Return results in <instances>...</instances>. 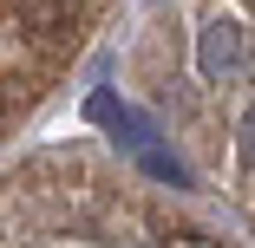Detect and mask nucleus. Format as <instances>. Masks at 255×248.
Segmentation results:
<instances>
[{
	"label": "nucleus",
	"instance_id": "f257e3e1",
	"mask_svg": "<svg viewBox=\"0 0 255 248\" xmlns=\"http://www.w3.org/2000/svg\"><path fill=\"white\" fill-rule=\"evenodd\" d=\"M196 66H203V79H229L242 66V26L216 20L210 33H203V46H196Z\"/></svg>",
	"mask_w": 255,
	"mask_h": 248
},
{
	"label": "nucleus",
	"instance_id": "f03ea898",
	"mask_svg": "<svg viewBox=\"0 0 255 248\" xmlns=\"http://www.w3.org/2000/svg\"><path fill=\"white\" fill-rule=\"evenodd\" d=\"M20 26L33 39H66L72 33V0H20Z\"/></svg>",
	"mask_w": 255,
	"mask_h": 248
},
{
	"label": "nucleus",
	"instance_id": "7ed1b4c3",
	"mask_svg": "<svg viewBox=\"0 0 255 248\" xmlns=\"http://www.w3.org/2000/svg\"><path fill=\"white\" fill-rule=\"evenodd\" d=\"M242 157H249V164H255V105H249V111H242Z\"/></svg>",
	"mask_w": 255,
	"mask_h": 248
}]
</instances>
